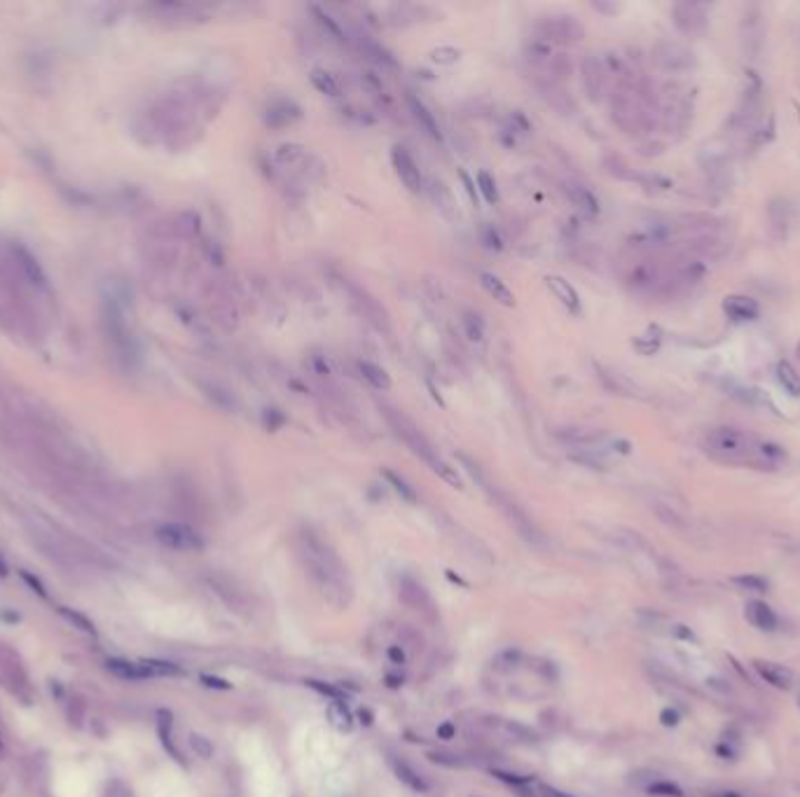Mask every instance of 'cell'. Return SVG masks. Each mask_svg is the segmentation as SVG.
Returning <instances> with one entry per match:
<instances>
[{"label":"cell","instance_id":"cell-1","mask_svg":"<svg viewBox=\"0 0 800 797\" xmlns=\"http://www.w3.org/2000/svg\"><path fill=\"white\" fill-rule=\"evenodd\" d=\"M295 550L304 573L309 575L311 585L319 589L323 599L335 608H347L354 599V585H351L347 566L330 548V543L307 526L300 528L295 536Z\"/></svg>","mask_w":800,"mask_h":797},{"label":"cell","instance_id":"cell-2","mask_svg":"<svg viewBox=\"0 0 800 797\" xmlns=\"http://www.w3.org/2000/svg\"><path fill=\"white\" fill-rule=\"evenodd\" d=\"M707 447L712 454L728 461H742V463H760L770 465L784 458V449L770 445V442H760L751 432L740 428H714L707 435Z\"/></svg>","mask_w":800,"mask_h":797},{"label":"cell","instance_id":"cell-3","mask_svg":"<svg viewBox=\"0 0 800 797\" xmlns=\"http://www.w3.org/2000/svg\"><path fill=\"white\" fill-rule=\"evenodd\" d=\"M379 409H382V414L387 417L389 426L393 428L396 435L412 449L414 456H419L424 463H428V468L433 470L435 475H440L447 484H452V487H457V489H463V482H461V477H459L457 468H452V465L440 456L438 449L431 445V440L424 435L422 428H419L405 412H400V409L393 407V405H387V402H379Z\"/></svg>","mask_w":800,"mask_h":797},{"label":"cell","instance_id":"cell-4","mask_svg":"<svg viewBox=\"0 0 800 797\" xmlns=\"http://www.w3.org/2000/svg\"><path fill=\"white\" fill-rule=\"evenodd\" d=\"M459 461H461L463 468L470 472V477H473V480L478 482L487 493H489V498L494 500V503H496L498 508L503 510V515H506L510 519V524L518 528L522 538L529 540V543H543V533L538 531L536 526H533V522L529 519V517H526V512L522 510L520 505L508 496V493H503L501 489L496 487V484H492V480L485 475V472H482V468L478 463H475V461H470L466 454H459Z\"/></svg>","mask_w":800,"mask_h":797},{"label":"cell","instance_id":"cell-5","mask_svg":"<svg viewBox=\"0 0 800 797\" xmlns=\"http://www.w3.org/2000/svg\"><path fill=\"white\" fill-rule=\"evenodd\" d=\"M536 36L548 40L550 45H576L585 38V28L574 14H550L536 24Z\"/></svg>","mask_w":800,"mask_h":797},{"label":"cell","instance_id":"cell-6","mask_svg":"<svg viewBox=\"0 0 800 797\" xmlns=\"http://www.w3.org/2000/svg\"><path fill=\"white\" fill-rule=\"evenodd\" d=\"M339 281H342V288H347V293H349L351 302H354V304L359 306L361 314L365 316L367 321H370L372 326L379 330V332L389 334V339H391L393 330H391V318H389V314H387V309H384V306L379 304V302L374 299L365 288H361L356 281H351V278H347V276H342Z\"/></svg>","mask_w":800,"mask_h":797},{"label":"cell","instance_id":"cell-7","mask_svg":"<svg viewBox=\"0 0 800 797\" xmlns=\"http://www.w3.org/2000/svg\"><path fill=\"white\" fill-rule=\"evenodd\" d=\"M155 538L164 548L175 552H199L204 548V538L187 524H162L155 528Z\"/></svg>","mask_w":800,"mask_h":797},{"label":"cell","instance_id":"cell-8","mask_svg":"<svg viewBox=\"0 0 800 797\" xmlns=\"http://www.w3.org/2000/svg\"><path fill=\"white\" fill-rule=\"evenodd\" d=\"M391 162H393V169L396 173H398L400 183L407 187L414 195H419V192L426 187L424 183V175H422V169H419V164L414 162L410 152L405 150V147L396 145L393 150H391Z\"/></svg>","mask_w":800,"mask_h":797},{"label":"cell","instance_id":"cell-9","mask_svg":"<svg viewBox=\"0 0 800 797\" xmlns=\"http://www.w3.org/2000/svg\"><path fill=\"white\" fill-rule=\"evenodd\" d=\"M672 16L679 31L690 33V36L702 33L707 28V12L705 5L700 3H677L672 10Z\"/></svg>","mask_w":800,"mask_h":797},{"label":"cell","instance_id":"cell-10","mask_svg":"<svg viewBox=\"0 0 800 797\" xmlns=\"http://www.w3.org/2000/svg\"><path fill=\"white\" fill-rule=\"evenodd\" d=\"M298 119H302V108L295 103L293 99H274L265 108V122L271 129L291 127Z\"/></svg>","mask_w":800,"mask_h":797},{"label":"cell","instance_id":"cell-11","mask_svg":"<svg viewBox=\"0 0 800 797\" xmlns=\"http://www.w3.org/2000/svg\"><path fill=\"white\" fill-rule=\"evenodd\" d=\"M581 73H583V87H585L587 96L592 101H599L601 94H604L606 75H609L606 66L594 54H585V59L581 61Z\"/></svg>","mask_w":800,"mask_h":797},{"label":"cell","instance_id":"cell-12","mask_svg":"<svg viewBox=\"0 0 800 797\" xmlns=\"http://www.w3.org/2000/svg\"><path fill=\"white\" fill-rule=\"evenodd\" d=\"M400 599L407 603L414 611L424 613L426 617L433 620L435 617V606H433V599L428 596V591L424 589L422 583H417V580L412 578H400Z\"/></svg>","mask_w":800,"mask_h":797},{"label":"cell","instance_id":"cell-13","mask_svg":"<svg viewBox=\"0 0 800 797\" xmlns=\"http://www.w3.org/2000/svg\"><path fill=\"white\" fill-rule=\"evenodd\" d=\"M753 669H756V674L768 683L770 687H775V690H791L793 683H796V676H793V671L784 667V664L779 662H770V659H756L753 662Z\"/></svg>","mask_w":800,"mask_h":797},{"label":"cell","instance_id":"cell-14","mask_svg":"<svg viewBox=\"0 0 800 797\" xmlns=\"http://www.w3.org/2000/svg\"><path fill=\"white\" fill-rule=\"evenodd\" d=\"M655 59H657V64H660L662 68H667V71H686V68H690L695 61L693 52L679 42L660 45V47L655 49Z\"/></svg>","mask_w":800,"mask_h":797},{"label":"cell","instance_id":"cell-15","mask_svg":"<svg viewBox=\"0 0 800 797\" xmlns=\"http://www.w3.org/2000/svg\"><path fill=\"white\" fill-rule=\"evenodd\" d=\"M152 10H155L162 19L175 21V24H195V21L204 19L202 10L195 8V5H190V3H157V5H152Z\"/></svg>","mask_w":800,"mask_h":797},{"label":"cell","instance_id":"cell-16","mask_svg":"<svg viewBox=\"0 0 800 797\" xmlns=\"http://www.w3.org/2000/svg\"><path fill=\"white\" fill-rule=\"evenodd\" d=\"M546 286L553 290V295L561 302V306H566V309L571 311V314H581V295H578V290L571 286L569 281H566L564 276H557V274H548L546 276Z\"/></svg>","mask_w":800,"mask_h":797},{"label":"cell","instance_id":"cell-17","mask_svg":"<svg viewBox=\"0 0 800 797\" xmlns=\"http://www.w3.org/2000/svg\"><path fill=\"white\" fill-rule=\"evenodd\" d=\"M744 617L760 631H777L779 627V617L765 601H749L744 606Z\"/></svg>","mask_w":800,"mask_h":797},{"label":"cell","instance_id":"cell-18","mask_svg":"<svg viewBox=\"0 0 800 797\" xmlns=\"http://www.w3.org/2000/svg\"><path fill=\"white\" fill-rule=\"evenodd\" d=\"M564 192L566 197H569V201L574 204V206L581 210L583 215H587V218H594V215L599 213V199L592 195V190H587L585 185L581 183H566L564 185Z\"/></svg>","mask_w":800,"mask_h":797},{"label":"cell","instance_id":"cell-19","mask_svg":"<svg viewBox=\"0 0 800 797\" xmlns=\"http://www.w3.org/2000/svg\"><path fill=\"white\" fill-rule=\"evenodd\" d=\"M351 40H354L356 45H359V49L365 56H370L372 61H377V64L387 66V68H396L398 66V61H396V56L389 52L384 45H379L377 40L367 38L365 33H351Z\"/></svg>","mask_w":800,"mask_h":797},{"label":"cell","instance_id":"cell-20","mask_svg":"<svg viewBox=\"0 0 800 797\" xmlns=\"http://www.w3.org/2000/svg\"><path fill=\"white\" fill-rule=\"evenodd\" d=\"M12 253H14L16 265H19V267H21V271H24L26 281H28V283H33L36 288H47V274H45L43 267L38 265V260L33 258V255L28 253V250H26L24 246H14V248H12Z\"/></svg>","mask_w":800,"mask_h":797},{"label":"cell","instance_id":"cell-21","mask_svg":"<svg viewBox=\"0 0 800 797\" xmlns=\"http://www.w3.org/2000/svg\"><path fill=\"white\" fill-rule=\"evenodd\" d=\"M407 106H410V112L414 115V119H417V122L422 124V129L426 131V134H428L433 140H438V143H442V131H440V127H438V122H435V115L428 110V106L424 103L422 99H417L414 94H407Z\"/></svg>","mask_w":800,"mask_h":797},{"label":"cell","instance_id":"cell-22","mask_svg":"<svg viewBox=\"0 0 800 797\" xmlns=\"http://www.w3.org/2000/svg\"><path fill=\"white\" fill-rule=\"evenodd\" d=\"M478 278H480V286L485 288V293L489 295V297L496 299L498 304L513 309V306H515V295H513V290L506 286V281H501V278H498L496 274H492V271H480Z\"/></svg>","mask_w":800,"mask_h":797},{"label":"cell","instance_id":"cell-23","mask_svg":"<svg viewBox=\"0 0 800 797\" xmlns=\"http://www.w3.org/2000/svg\"><path fill=\"white\" fill-rule=\"evenodd\" d=\"M426 187H428V195H431V199H433L435 208H438L445 218H454V215H457V201H454L452 190L445 185V180L431 178Z\"/></svg>","mask_w":800,"mask_h":797},{"label":"cell","instance_id":"cell-24","mask_svg":"<svg viewBox=\"0 0 800 797\" xmlns=\"http://www.w3.org/2000/svg\"><path fill=\"white\" fill-rule=\"evenodd\" d=\"M309 10L314 12L316 21H319V26H321L323 31H326L332 40H337V42H342V45H344V42H351V33L344 31L342 21L335 19V16H332L330 12H328L326 8H321V5H311Z\"/></svg>","mask_w":800,"mask_h":797},{"label":"cell","instance_id":"cell-25","mask_svg":"<svg viewBox=\"0 0 800 797\" xmlns=\"http://www.w3.org/2000/svg\"><path fill=\"white\" fill-rule=\"evenodd\" d=\"M108 671L124 680H147L152 674L143 662H127V659H108Z\"/></svg>","mask_w":800,"mask_h":797},{"label":"cell","instance_id":"cell-26","mask_svg":"<svg viewBox=\"0 0 800 797\" xmlns=\"http://www.w3.org/2000/svg\"><path fill=\"white\" fill-rule=\"evenodd\" d=\"M171 730H173V718H171V713H169V711H164V709H162V711H157V734H160V739H162V746L167 748V753L171 755L173 760H178L180 765H185L183 753H180V748L173 744V734H171Z\"/></svg>","mask_w":800,"mask_h":797},{"label":"cell","instance_id":"cell-27","mask_svg":"<svg viewBox=\"0 0 800 797\" xmlns=\"http://www.w3.org/2000/svg\"><path fill=\"white\" fill-rule=\"evenodd\" d=\"M723 309L728 311L730 318L735 321H753L758 316V304L749 297H740V295H733V297H725Z\"/></svg>","mask_w":800,"mask_h":797},{"label":"cell","instance_id":"cell-28","mask_svg":"<svg viewBox=\"0 0 800 797\" xmlns=\"http://www.w3.org/2000/svg\"><path fill=\"white\" fill-rule=\"evenodd\" d=\"M391 770H393V774L398 776V781H402V783L407 785V788L414 790V793H428L426 781H424V778L419 776V774L414 772L405 760L391 758Z\"/></svg>","mask_w":800,"mask_h":797},{"label":"cell","instance_id":"cell-29","mask_svg":"<svg viewBox=\"0 0 800 797\" xmlns=\"http://www.w3.org/2000/svg\"><path fill=\"white\" fill-rule=\"evenodd\" d=\"M524 54L533 66H550V61H553V56H555L553 45H550L548 40H543L541 36L531 38L529 42H526Z\"/></svg>","mask_w":800,"mask_h":797},{"label":"cell","instance_id":"cell-30","mask_svg":"<svg viewBox=\"0 0 800 797\" xmlns=\"http://www.w3.org/2000/svg\"><path fill=\"white\" fill-rule=\"evenodd\" d=\"M359 372L363 374V379H365L372 389L391 391V377L384 367L374 365V363H367V360H359Z\"/></svg>","mask_w":800,"mask_h":797},{"label":"cell","instance_id":"cell-31","mask_svg":"<svg viewBox=\"0 0 800 797\" xmlns=\"http://www.w3.org/2000/svg\"><path fill=\"white\" fill-rule=\"evenodd\" d=\"M309 79L323 96H332V99L342 96V87H339V82L335 79L332 73L323 71V68H314V71L309 73Z\"/></svg>","mask_w":800,"mask_h":797},{"label":"cell","instance_id":"cell-32","mask_svg":"<svg viewBox=\"0 0 800 797\" xmlns=\"http://www.w3.org/2000/svg\"><path fill=\"white\" fill-rule=\"evenodd\" d=\"M555 435L559 437V440L564 442H571V445H592V442L599 440V432L597 430H590V428H559L555 430Z\"/></svg>","mask_w":800,"mask_h":797},{"label":"cell","instance_id":"cell-33","mask_svg":"<svg viewBox=\"0 0 800 797\" xmlns=\"http://www.w3.org/2000/svg\"><path fill=\"white\" fill-rule=\"evenodd\" d=\"M304 157H307V147L300 143H283L274 150V162L281 164V167H293Z\"/></svg>","mask_w":800,"mask_h":797},{"label":"cell","instance_id":"cell-34","mask_svg":"<svg viewBox=\"0 0 800 797\" xmlns=\"http://www.w3.org/2000/svg\"><path fill=\"white\" fill-rule=\"evenodd\" d=\"M328 720H330V725L335 730L339 732H349L351 725H354V720H351V713L347 709V704L344 702H330L328 704Z\"/></svg>","mask_w":800,"mask_h":797},{"label":"cell","instance_id":"cell-35","mask_svg":"<svg viewBox=\"0 0 800 797\" xmlns=\"http://www.w3.org/2000/svg\"><path fill=\"white\" fill-rule=\"evenodd\" d=\"M384 480H387L391 487L396 489V493H400L402 500H407V503H417V491H414V487H410V482L405 480V477H400L398 472H393L391 468H384L382 470Z\"/></svg>","mask_w":800,"mask_h":797},{"label":"cell","instance_id":"cell-36","mask_svg":"<svg viewBox=\"0 0 800 797\" xmlns=\"http://www.w3.org/2000/svg\"><path fill=\"white\" fill-rule=\"evenodd\" d=\"M777 379H779V384L784 386V391H788L791 395H800V374L796 372V367L791 365V363L781 360L779 365H777Z\"/></svg>","mask_w":800,"mask_h":797},{"label":"cell","instance_id":"cell-37","mask_svg":"<svg viewBox=\"0 0 800 797\" xmlns=\"http://www.w3.org/2000/svg\"><path fill=\"white\" fill-rule=\"evenodd\" d=\"M202 391H204V395H206L208 400H213L218 407H223V409H234L237 407L234 395H232V393L227 389H223V386H218V384H202Z\"/></svg>","mask_w":800,"mask_h":797},{"label":"cell","instance_id":"cell-38","mask_svg":"<svg viewBox=\"0 0 800 797\" xmlns=\"http://www.w3.org/2000/svg\"><path fill=\"white\" fill-rule=\"evenodd\" d=\"M475 185H478L480 197L485 199L487 204H498V187H496V180L492 178V173L478 171V175H475Z\"/></svg>","mask_w":800,"mask_h":797},{"label":"cell","instance_id":"cell-39","mask_svg":"<svg viewBox=\"0 0 800 797\" xmlns=\"http://www.w3.org/2000/svg\"><path fill=\"white\" fill-rule=\"evenodd\" d=\"M655 281H657L655 267H651V265H639L637 269L629 274V283H632L634 288H653Z\"/></svg>","mask_w":800,"mask_h":797},{"label":"cell","instance_id":"cell-40","mask_svg":"<svg viewBox=\"0 0 800 797\" xmlns=\"http://www.w3.org/2000/svg\"><path fill=\"white\" fill-rule=\"evenodd\" d=\"M646 793L653 797H683V790L677 783L665 781V778H655L653 783L646 785Z\"/></svg>","mask_w":800,"mask_h":797},{"label":"cell","instance_id":"cell-41","mask_svg":"<svg viewBox=\"0 0 800 797\" xmlns=\"http://www.w3.org/2000/svg\"><path fill=\"white\" fill-rule=\"evenodd\" d=\"M304 685L311 687L314 692L323 694V697H328L330 702H344V699H347V694L339 690L337 685H330V683H323V680H316V678H307V680H304Z\"/></svg>","mask_w":800,"mask_h":797},{"label":"cell","instance_id":"cell-42","mask_svg":"<svg viewBox=\"0 0 800 797\" xmlns=\"http://www.w3.org/2000/svg\"><path fill=\"white\" fill-rule=\"evenodd\" d=\"M459 59H461V49L452 47V45H442L431 52V61L438 66H454Z\"/></svg>","mask_w":800,"mask_h":797},{"label":"cell","instance_id":"cell-43","mask_svg":"<svg viewBox=\"0 0 800 797\" xmlns=\"http://www.w3.org/2000/svg\"><path fill=\"white\" fill-rule=\"evenodd\" d=\"M730 583L744 591H765L768 589V580L760 578V575H737V578H733Z\"/></svg>","mask_w":800,"mask_h":797},{"label":"cell","instance_id":"cell-44","mask_svg":"<svg viewBox=\"0 0 800 797\" xmlns=\"http://www.w3.org/2000/svg\"><path fill=\"white\" fill-rule=\"evenodd\" d=\"M145 667L152 674V678H160V676H180L183 671L180 667H175L171 662H162V659H145Z\"/></svg>","mask_w":800,"mask_h":797},{"label":"cell","instance_id":"cell-45","mask_svg":"<svg viewBox=\"0 0 800 797\" xmlns=\"http://www.w3.org/2000/svg\"><path fill=\"white\" fill-rule=\"evenodd\" d=\"M428 760L435 762V765H442V767H450V770H461V767H466L468 762L461 758V755H454V753H428Z\"/></svg>","mask_w":800,"mask_h":797},{"label":"cell","instance_id":"cell-46","mask_svg":"<svg viewBox=\"0 0 800 797\" xmlns=\"http://www.w3.org/2000/svg\"><path fill=\"white\" fill-rule=\"evenodd\" d=\"M463 326H466L468 339L478 341V344L485 341V323H482L475 314H466V318H463Z\"/></svg>","mask_w":800,"mask_h":797},{"label":"cell","instance_id":"cell-47","mask_svg":"<svg viewBox=\"0 0 800 797\" xmlns=\"http://www.w3.org/2000/svg\"><path fill=\"white\" fill-rule=\"evenodd\" d=\"M61 615H64V617H66L71 624H75V627L80 629V631H84V634H92V636L96 634L94 622H92V620L84 617L82 613H75V611H68V608H61Z\"/></svg>","mask_w":800,"mask_h":797},{"label":"cell","instance_id":"cell-48","mask_svg":"<svg viewBox=\"0 0 800 797\" xmlns=\"http://www.w3.org/2000/svg\"><path fill=\"white\" fill-rule=\"evenodd\" d=\"M480 241L485 243V248H489V250H501L503 248L501 236H498V232L494 230V225H489V223H485L480 227Z\"/></svg>","mask_w":800,"mask_h":797},{"label":"cell","instance_id":"cell-49","mask_svg":"<svg viewBox=\"0 0 800 797\" xmlns=\"http://www.w3.org/2000/svg\"><path fill=\"white\" fill-rule=\"evenodd\" d=\"M178 230H183V234L185 236H195L197 232H199V215L197 213H190V210H187V213H183L178 218Z\"/></svg>","mask_w":800,"mask_h":797},{"label":"cell","instance_id":"cell-50","mask_svg":"<svg viewBox=\"0 0 800 797\" xmlns=\"http://www.w3.org/2000/svg\"><path fill=\"white\" fill-rule=\"evenodd\" d=\"M190 744H192V748H195V753L199 755V758L208 760L213 755V744L208 741L206 737H202V734H190Z\"/></svg>","mask_w":800,"mask_h":797},{"label":"cell","instance_id":"cell-51","mask_svg":"<svg viewBox=\"0 0 800 797\" xmlns=\"http://www.w3.org/2000/svg\"><path fill=\"white\" fill-rule=\"evenodd\" d=\"M550 68H553V73L557 77H566L571 75V59L566 54H555L553 61H550Z\"/></svg>","mask_w":800,"mask_h":797},{"label":"cell","instance_id":"cell-52","mask_svg":"<svg viewBox=\"0 0 800 797\" xmlns=\"http://www.w3.org/2000/svg\"><path fill=\"white\" fill-rule=\"evenodd\" d=\"M459 175H461V183H463V187H466V192H468L470 201H473L475 206H480V192H478V185H475V180L470 178V175L466 173V171H459Z\"/></svg>","mask_w":800,"mask_h":797},{"label":"cell","instance_id":"cell-53","mask_svg":"<svg viewBox=\"0 0 800 797\" xmlns=\"http://www.w3.org/2000/svg\"><path fill=\"white\" fill-rule=\"evenodd\" d=\"M202 683L206 687H215V690H230V687H232V683H227L225 678H218V676H206V674L202 676Z\"/></svg>","mask_w":800,"mask_h":797},{"label":"cell","instance_id":"cell-54","mask_svg":"<svg viewBox=\"0 0 800 797\" xmlns=\"http://www.w3.org/2000/svg\"><path fill=\"white\" fill-rule=\"evenodd\" d=\"M21 578H24L26 583L31 585V589H33V591H38V594H40V596H47V591H45L43 583H40V580H38V578H33V575H31V573H26V571H21Z\"/></svg>","mask_w":800,"mask_h":797},{"label":"cell","instance_id":"cell-55","mask_svg":"<svg viewBox=\"0 0 800 797\" xmlns=\"http://www.w3.org/2000/svg\"><path fill=\"white\" fill-rule=\"evenodd\" d=\"M538 790H541V793H543V797H576V795H571V793H564V790H559V788H553V785H546V783H541V785H538Z\"/></svg>","mask_w":800,"mask_h":797},{"label":"cell","instance_id":"cell-56","mask_svg":"<svg viewBox=\"0 0 800 797\" xmlns=\"http://www.w3.org/2000/svg\"><path fill=\"white\" fill-rule=\"evenodd\" d=\"M672 634L677 636V639H683V641H695V634L688 627H686V624H674Z\"/></svg>","mask_w":800,"mask_h":797},{"label":"cell","instance_id":"cell-57","mask_svg":"<svg viewBox=\"0 0 800 797\" xmlns=\"http://www.w3.org/2000/svg\"><path fill=\"white\" fill-rule=\"evenodd\" d=\"M457 737V727L452 725V722H442L438 727V739H445V741H450V739Z\"/></svg>","mask_w":800,"mask_h":797},{"label":"cell","instance_id":"cell-58","mask_svg":"<svg viewBox=\"0 0 800 797\" xmlns=\"http://www.w3.org/2000/svg\"><path fill=\"white\" fill-rule=\"evenodd\" d=\"M387 654H389V659H391L393 664H402V662H405V652H402L398 646H389Z\"/></svg>","mask_w":800,"mask_h":797},{"label":"cell","instance_id":"cell-59","mask_svg":"<svg viewBox=\"0 0 800 797\" xmlns=\"http://www.w3.org/2000/svg\"><path fill=\"white\" fill-rule=\"evenodd\" d=\"M660 718H662V722H665V725H677V722H679V713H677V711H672V709H667V711H662V713H660Z\"/></svg>","mask_w":800,"mask_h":797},{"label":"cell","instance_id":"cell-60","mask_svg":"<svg viewBox=\"0 0 800 797\" xmlns=\"http://www.w3.org/2000/svg\"><path fill=\"white\" fill-rule=\"evenodd\" d=\"M594 8L601 10V12L606 14H616L618 12V5H604V3H594Z\"/></svg>","mask_w":800,"mask_h":797},{"label":"cell","instance_id":"cell-61","mask_svg":"<svg viewBox=\"0 0 800 797\" xmlns=\"http://www.w3.org/2000/svg\"><path fill=\"white\" fill-rule=\"evenodd\" d=\"M359 718H361V722H365V725H372V713L367 709L359 711Z\"/></svg>","mask_w":800,"mask_h":797},{"label":"cell","instance_id":"cell-62","mask_svg":"<svg viewBox=\"0 0 800 797\" xmlns=\"http://www.w3.org/2000/svg\"><path fill=\"white\" fill-rule=\"evenodd\" d=\"M798 706H800V697H798Z\"/></svg>","mask_w":800,"mask_h":797}]
</instances>
